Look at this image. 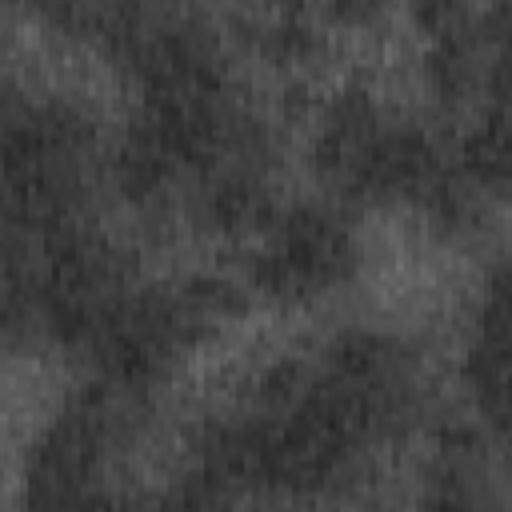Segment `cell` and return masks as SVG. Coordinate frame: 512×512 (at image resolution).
Here are the masks:
<instances>
[{
  "instance_id": "obj_1",
  "label": "cell",
  "mask_w": 512,
  "mask_h": 512,
  "mask_svg": "<svg viewBox=\"0 0 512 512\" xmlns=\"http://www.w3.org/2000/svg\"><path fill=\"white\" fill-rule=\"evenodd\" d=\"M248 284L276 300L328 292L356 272V240L328 208L296 204L276 216L268 244L244 264Z\"/></svg>"
},
{
  "instance_id": "obj_2",
  "label": "cell",
  "mask_w": 512,
  "mask_h": 512,
  "mask_svg": "<svg viewBox=\"0 0 512 512\" xmlns=\"http://www.w3.org/2000/svg\"><path fill=\"white\" fill-rule=\"evenodd\" d=\"M440 180V156L428 132L412 124H384L348 176V192L356 196H400L428 192Z\"/></svg>"
},
{
  "instance_id": "obj_3",
  "label": "cell",
  "mask_w": 512,
  "mask_h": 512,
  "mask_svg": "<svg viewBox=\"0 0 512 512\" xmlns=\"http://www.w3.org/2000/svg\"><path fill=\"white\" fill-rule=\"evenodd\" d=\"M384 128L380 108L364 84H344L328 104H324V124L312 140V164L320 176L348 184L356 160L372 144V136Z\"/></svg>"
},
{
  "instance_id": "obj_4",
  "label": "cell",
  "mask_w": 512,
  "mask_h": 512,
  "mask_svg": "<svg viewBox=\"0 0 512 512\" xmlns=\"http://www.w3.org/2000/svg\"><path fill=\"white\" fill-rule=\"evenodd\" d=\"M200 212L212 228L236 236V232H268L276 224V200L252 172H224L208 184Z\"/></svg>"
},
{
  "instance_id": "obj_5",
  "label": "cell",
  "mask_w": 512,
  "mask_h": 512,
  "mask_svg": "<svg viewBox=\"0 0 512 512\" xmlns=\"http://www.w3.org/2000/svg\"><path fill=\"white\" fill-rule=\"evenodd\" d=\"M460 164L480 184L512 188V108H492L460 140Z\"/></svg>"
},
{
  "instance_id": "obj_6",
  "label": "cell",
  "mask_w": 512,
  "mask_h": 512,
  "mask_svg": "<svg viewBox=\"0 0 512 512\" xmlns=\"http://www.w3.org/2000/svg\"><path fill=\"white\" fill-rule=\"evenodd\" d=\"M476 48L480 40L472 36V24L464 20L452 32L432 36L428 52H424V76L428 84L444 96V100H460L480 84V64H476Z\"/></svg>"
},
{
  "instance_id": "obj_7",
  "label": "cell",
  "mask_w": 512,
  "mask_h": 512,
  "mask_svg": "<svg viewBox=\"0 0 512 512\" xmlns=\"http://www.w3.org/2000/svg\"><path fill=\"white\" fill-rule=\"evenodd\" d=\"M172 172H176L172 156L132 124V132L124 136V144L116 152V184H120V192L132 196V200H148L168 184Z\"/></svg>"
},
{
  "instance_id": "obj_8",
  "label": "cell",
  "mask_w": 512,
  "mask_h": 512,
  "mask_svg": "<svg viewBox=\"0 0 512 512\" xmlns=\"http://www.w3.org/2000/svg\"><path fill=\"white\" fill-rule=\"evenodd\" d=\"M476 340L512 352V256H504L488 276V292L476 312Z\"/></svg>"
},
{
  "instance_id": "obj_9",
  "label": "cell",
  "mask_w": 512,
  "mask_h": 512,
  "mask_svg": "<svg viewBox=\"0 0 512 512\" xmlns=\"http://www.w3.org/2000/svg\"><path fill=\"white\" fill-rule=\"evenodd\" d=\"M180 292H184L188 304H192L200 316H208L212 324L248 312V292H244L236 280L220 276V272H192V276H184Z\"/></svg>"
},
{
  "instance_id": "obj_10",
  "label": "cell",
  "mask_w": 512,
  "mask_h": 512,
  "mask_svg": "<svg viewBox=\"0 0 512 512\" xmlns=\"http://www.w3.org/2000/svg\"><path fill=\"white\" fill-rule=\"evenodd\" d=\"M420 512H488L484 488L476 484V468L440 464L428 496L420 500Z\"/></svg>"
},
{
  "instance_id": "obj_11",
  "label": "cell",
  "mask_w": 512,
  "mask_h": 512,
  "mask_svg": "<svg viewBox=\"0 0 512 512\" xmlns=\"http://www.w3.org/2000/svg\"><path fill=\"white\" fill-rule=\"evenodd\" d=\"M256 44H260L272 60L296 64V60H308V56L320 52V32H316V24H308L300 12H288V16H276L272 24L256 28Z\"/></svg>"
},
{
  "instance_id": "obj_12",
  "label": "cell",
  "mask_w": 512,
  "mask_h": 512,
  "mask_svg": "<svg viewBox=\"0 0 512 512\" xmlns=\"http://www.w3.org/2000/svg\"><path fill=\"white\" fill-rule=\"evenodd\" d=\"M312 384H316V376H312L296 356H280V360H272V364L260 372L256 396H260V404H264L268 412H288V408H296V404L308 396Z\"/></svg>"
},
{
  "instance_id": "obj_13",
  "label": "cell",
  "mask_w": 512,
  "mask_h": 512,
  "mask_svg": "<svg viewBox=\"0 0 512 512\" xmlns=\"http://www.w3.org/2000/svg\"><path fill=\"white\" fill-rule=\"evenodd\" d=\"M480 88L492 100V108H512V44L492 48L488 64L480 68Z\"/></svg>"
},
{
  "instance_id": "obj_14",
  "label": "cell",
  "mask_w": 512,
  "mask_h": 512,
  "mask_svg": "<svg viewBox=\"0 0 512 512\" xmlns=\"http://www.w3.org/2000/svg\"><path fill=\"white\" fill-rule=\"evenodd\" d=\"M328 12H332V16H340V20H368L376 8H372V4H332Z\"/></svg>"
},
{
  "instance_id": "obj_15",
  "label": "cell",
  "mask_w": 512,
  "mask_h": 512,
  "mask_svg": "<svg viewBox=\"0 0 512 512\" xmlns=\"http://www.w3.org/2000/svg\"><path fill=\"white\" fill-rule=\"evenodd\" d=\"M364 512H384V508H364Z\"/></svg>"
}]
</instances>
